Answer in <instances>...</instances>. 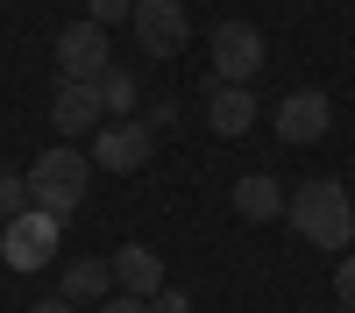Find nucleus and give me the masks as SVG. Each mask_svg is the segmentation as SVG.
I'll return each instance as SVG.
<instances>
[{"label":"nucleus","mask_w":355,"mask_h":313,"mask_svg":"<svg viewBox=\"0 0 355 313\" xmlns=\"http://www.w3.org/2000/svg\"><path fill=\"white\" fill-rule=\"evenodd\" d=\"M284 221L299 228L313 249H348V242H355V199H348L334 178H306L299 192L284 199Z\"/></svg>","instance_id":"f257e3e1"},{"label":"nucleus","mask_w":355,"mask_h":313,"mask_svg":"<svg viewBox=\"0 0 355 313\" xmlns=\"http://www.w3.org/2000/svg\"><path fill=\"white\" fill-rule=\"evenodd\" d=\"M21 178H28V207H36V214L71 221L78 199H85V185H93V157L71 150V142H57V150H43L36 164L21 171Z\"/></svg>","instance_id":"f03ea898"},{"label":"nucleus","mask_w":355,"mask_h":313,"mask_svg":"<svg viewBox=\"0 0 355 313\" xmlns=\"http://www.w3.org/2000/svg\"><path fill=\"white\" fill-rule=\"evenodd\" d=\"M128 28H135L142 57H178L185 36H192V15H185V0H135Z\"/></svg>","instance_id":"7ed1b4c3"},{"label":"nucleus","mask_w":355,"mask_h":313,"mask_svg":"<svg viewBox=\"0 0 355 313\" xmlns=\"http://www.w3.org/2000/svg\"><path fill=\"white\" fill-rule=\"evenodd\" d=\"M57 71L71 85H100L114 71V50H107V28L100 22H71L64 36H57Z\"/></svg>","instance_id":"20e7f679"},{"label":"nucleus","mask_w":355,"mask_h":313,"mask_svg":"<svg viewBox=\"0 0 355 313\" xmlns=\"http://www.w3.org/2000/svg\"><path fill=\"white\" fill-rule=\"evenodd\" d=\"M263 71V36L249 22H214V85H249Z\"/></svg>","instance_id":"39448f33"},{"label":"nucleus","mask_w":355,"mask_h":313,"mask_svg":"<svg viewBox=\"0 0 355 313\" xmlns=\"http://www.w3.org/2000/svg\"><path fill=\"white\" fill-rule=\"evenodd\" d=\"M57 228H64V221H50V214L28 207V214H15L8 228H0V256H8L15 271H43L50 249H57Z\"/></svg>","instance_id":"423d86ee"},{"label":"nucleus","mask_w":355,"mask_h":313,"mask_svg":"<svg viewBox=\"0 0 355 313\" xmlns=\"http://www.w3.org/2000/svg\"><path fill=\"white\" fill-rule=\"evenodd\" d=\"M150 150H157V128L150 121H107L93 135V164H107V171H142Z\"/></svg>","instance_id":"0eeeda50"},{"label":"nucleus","mask_w":355,"mask_h":313,"mask_svg":"<svg viewBox=\"0 0 355 313\" xmlns=\"http://www.w3.org/2000/svg\"><path fill=\"white\" fill-rule=\"evenodd\" d=\"M50 128L57 135H100L107 128V107H100V85H57V100H50Z\"/></svg>","instance_id":"6e6552de"},{"label":"nucleus","mask_w":355,"mask_h":313,"mask_svg":"<svg viewBox=\"0 0 355 313\" xmlns=\"http://www.w3.org/2000/svg\"><path fill=\"white\" fill-rule=\"evenodd\" d=\"M107 264H114V285H121L128 299H157V292H164V256H157L150 242H121Z\"/></svg>","instance_id":"1a4fd4ad"},{"label":"nucleus","mask_w":355,"mask_h":313,"mask_svg":"<svg viewBox=\"0 0 355 313\" xmlns=\"http://www.w3.org/2000/svg\"><path fill=\"white\" fill-rule=\"evenodd\" d=\"M327 121H334V100L313 93V85H306V93H284V107H277V135L284 142H320Z\"/></svg>","instance_id":"9d476101"},{"label":"nucleus","mask_w":355,"mask_h":313,"mask_svg":"<svg viewBox=\"0 0 355 313\" xmlns=\"http://www.w3.org/2000/svg\"><path fill=\"white\" fill-rule=\"evenodd\" d=\"M206 128L214 135H249L256 128V93L249 85H214L206 93Z\"/></svg>","instance_id":"9b49d317"},{"label":"nucleus","mask_w":355,"mask_h":313,"mask_svg":"<svg viewBox=\"0 0 355 313\" xmlns=\"http://www.w3.org/2000/svg\"><path fill=\"white\" fill-rule=\"evenodd\" d=\"M64 299L71 306H107L114 299V264H107V256H78V264H64Z\"/></svg>","instance_id":"f8f14e48"},{"label":"nucleus","mask_w":355,"mask_h":313,"mask_svg":"<svg viewBox=\"0 0 355 313\" xmlns=\"http://www.w3.org/2000/svg\"><path fill=\"white\" fill-rule=\"evenodd\" d=\"M284 199H291V192L270 178V171H249V178L234 185V214H242V221H277Z\"/></svg>","instance_id":"ddd939ff"},{"label":"nucleus","mask_w":355,"mask_h":313,"mask_svg":"<svg viewBox=\"0 0 355 313\" xmlns=\"http://www.w3.org/2000/svg\"><path fill=\"white\" fill-rule=\"evenodd\" d=\"M135 100H142V93H135L128 71H107V78H100V107H107V121H135Z\"/></svg>","instance_id":"4468645a"},{"label":"nucleus","mask_w":355,"mask_h":313,"mask_svg":"<svg viewBox=\"0 0 355 313\" xmlns=\"http://www.w3.org/2000/svg\"><path fill=\"white\" fill-rule=\"evenodd\" d=\"M28 214V178H15V171H0V221Z\"/></svg>","instance_id":"2eb2a0df"},{"label":"nucleus","mask_w":355,"mask_h":313,"mask_svg":"<svg viewBox=\"0 0 355 313\" xmlns=\"http://www.w3.org/2000/svg\"><path fill=\"white\" fill-rule=\"evenodd\" d=\"M128 15H135V0H93V8H85V22H100V28L107 22H128Z\"/></svg>","instance_id":"dca6fc26"},{"label":"nucleus","mask_w":355,"mask_h":313,"mask_svg":"<svg viewBox=\"0 0 355 313\" xmlns=\"http://www.w3.org/2000/svg\"><path fill=\"white\" fill-rule=\"evenodd\" d=\"M150 313H192V299H185V292H178V285H164V292L150 299Z\"/></svg>","instance_id":"f3484780"},{"label":"nucleus","mask_w":355,"mask_h":313,"mask_svg":"<svg viewBox=\"0 0 355 313\" xmlns=\"http://www.w3.org/2000/svg\"><path fill=\"white\" fill-rule=\"evenodd\" d=\"M334 292H341V306H348V313H355V256H348V264H341V271H334Z\"/></svg>","instance_id":"a211bd4d"},{"label":"nucleus","mask_w":355,"mask_h":313,"mask_svg":"<svg viewBox=\"0 0 355 313\" xmlns=\"http://www.w3.org/2000/svg\"><path fill=\"white\" fill-rule=\"evenodd\" d=\"M100 313H150V299H128V292H114V299H107Z\"/></svg>","instance_id":"6ab92c4d"},{"label":"nucleus","mask_w":355,"mask_h":313,"mask_svg":"<svg viewBox=\"0 0 355 313\" xmlns=\"http://www.w3.org/2000/svg\"><path fill=\"white\" fill-rule=\"evenodd\" d=\"M21 313H71V299L57 292V299H36V306H21Z\"/></svg>","instance_id":"aec40b11"},{"label":"nucleus","mask_w":355,"mask_h":313,"mask_svg":"<svg viewBox=\"0 0 355 313\" xmlns=\"http://www.w3.org/2000/svg\"><path fill=\"white\" fill-rule=\"evenodd\" d=\"M341 313H348V306H341Z\"/></svg>","instance_id":"412c9836"}]
</instances>
